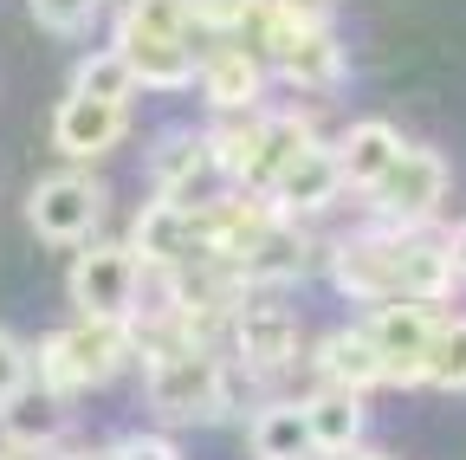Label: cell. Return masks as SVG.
Returning <instances> with one entry per match:
<instances>
[{
  "label": "cell",
  "mask_w": 466,
  "mask_h": 460,
  "mask_svg": "<svg viewBox=\"0 0 466 460\" xmlns=\"http://www.w3.org/2000/svg\"><path fill=\"white\" fill-rule=\"evenodd\" d=\"M337 285L363 305H395V299L441 305L453 285V260L447 247H428L415 234H363L337 253Z\"/></svg>",
  "instance_id": "obj_1"
},
{
  "label": "cell",
  "mask_w": 466,
  "mask_h": 460,
  "mask_svg": "<svg viewBox=\"0 0 466 460\" xmlns=\"http://www.w3.org/2000/svg\"><path fill=\"white\" fill-rule=\"evenodd\" d=\"M116 52L137 72V85H162L182 91L201 66H195V7L188 0H130L116 20Z\"/></svg>",
  "instance_id": "obj_2"
},
{
  "label": "cell",
  "mask_w": 466,
  "mask_h": 460,
  "mask_svg": "<svg viewBox=\"0 0 466 460\" xmlns=\"http://www.w3.org/2000/svg\"><path fill=\"white\" fill-rule=\"evenodd\" d=\"M130 357V324L116 318H85L72 331H52L39 343V389L52 395H78L104 376H116V363Z\"/></svg>",
  "instance_id": "obj_3"
},
{
  "label": "cell",
  "mask_w": 466,
  "mask_h": 460,
  "mask_svg": "<svg viewBox=\"0 0 466 460\" xmlns=\"http://www.w3.org/2000/svg\"><path fill=\"white\" fill-rule=\"evenodd\" d=\"M149 402H156L168 422H208V415H220V402H227L220 357L208 351V343H175V351H156L149 357Z\"/></svg>",
  "instance_id": "obj_4"
},
{
  "label": "cell",
  "mask_w": 466,
  "mask_h": 460,
  "mask_svg": "<svg viewBox=\"0 0 466 460\" xmlns=\"http://www.w3.org/2000/svg\"><path fill=\"white\" fill-rule=\"evenodd\" d=\"M441 324H447V318H441L434 305H421V299L376 305L370 324H363V337H370V351H376V363H382V383H421Z\"/></svg>",
  "instance_id": "obj_5"
},
{
  "label": "cell",
  "mask_w": 466,
  "mask_h": 460,
  "mask_svg": "<svg viewBox=\"0 0 466 460\" xmlns=\"http://www.w3.org/2000/svg\"><path fill=\"white\" fill-rule=\"evenodd\" d=\"M137 285H143V260L130 247H85L78 266H72V305L85 318H116V324H130L137 312Z\"/></svg>",
  "instance_id": "obj_6"
},
{
  "label": "cell",
  "mask_w": 466,
  "mask_h": 460,
  "mask_svg": "<svg viewBox=\"0 0 466 460\" xmlns=\"http://www.w3.org/2000/svg\"><path fill=\"white\" fill-rule=\"evenodd\" d=\"M370 195H376V214L389 227H415V220H428L447 201V162L434 149H401L395 169H389Z\"/></svg>",
  "instance_id": "obj_7"
},
{
  "label": "cell",
  "mask_w": 466,
  "mask_h": 460,
  "mask_svg": "<svg viewBox=\"0 0 466 460\" xmlns=\"http://www.w3.org/2000/svg\"><path fill=\"white\" fill-rule=\"evenodd\" d=\"M104 214V189L91 176H46L33 195H26V220H33V234L52 240V247H72L85 240L91 227Z\"/></svg>",
  "instance_id": "obj_8"
},
{
  "label": "cell",
  "mask_w": 466,
  "mask_h": 460,
  "mask_svg": "<svg viewBox=\"0 0 466 460\" xmlns=\"http://www.w3.org/2000/svg\"><path fill=\"white\" fill-rule=\"evenodd\" d=\"M130 130V104H104V97H66L52 110V143L58 156H72V162H91V156H110L116 143H124Z\"/></svg>",
  "instance_id": "obj_9"
},
{
  "label": "cell",
  "mask_w": 466,
  "mask_h": 460,
  "mask_svg": "<svg viewBox=\"0 0 466 460\" xmlns=\"http://www.w3.org/2000/svg\"><path fill=\"white\" fill-rule=\"evenodd\" d=\"M343 189V169H337V149L330 143H299L291 149V162L272 176V208L279 214H318L330 208V195Z\"/></svg>",
  "instance_id": "obj_10"
},
{
  "label": "cell",
  "mask_w": 466,
  "mask_h": 460,
  "mask_svg": "<svg viewBox=\"0 0 466 460\" xmlns=\"http://www.w3.org/2000/svg\"><path fill=\"white\" fill-rule=\"evenodd\" d=\"M253 20H259V14H253ZM259 39H266L272 66H279L291 85H337V72H343V52H337V39H330V33L259 20Z\"/></svg>",
  "instance_id": "obj_11"
},
{
  "label": "cell",
  "mask_w": 466,
  "mask_h": 460,
  "mask_svg": "<svg viewBox=\"0 0 466 460\" xmlns=\"http://www.w3.org/2000/svg\"><path fill=\"white\" fill-rule=\"evenodd\" d=\"M130 253H137V260H156V266L195 260V253H201V214H195L188 201L156 195V201L137 214V247H130Z\"/></svg>",
  "instance_id": "obj_12"
},
{
  "label": "cell",
  "mask_w": 466,
  "mask_h": 460,
  "mask_svg": "<svg viewBox=\"0 0 466 460\" xmlns=\"http://www.w3.org/2000/svg\"><path fill=\"white\" fill-rule=\"evenodd\" d=\"M401 149H408V143H401L389 124L363 118V124H350V130L337 137V169H343V182H350V189H376L389 169H395Z\"/></svg>",
  "instance_id": "obj_13"
},
{
  "label": "cell",
  "mask_w": 466,
  "mask_h": 460,
  "mask_svg": "<svg viewBox=\"0 0 466 460\" xmlns=\"http://www.w3.org/2000/svg\"><path fill=\"white\" fill-rule=\"evenodd\" d=\"M195 78H201V91H208L214 110H247V104H259V59H253L247 46L208 52V66H201Z\"/></svg>",
  "instance_id": "obj_14"
},
{
  "label": "cell",
  "mask_w": 466,
  "mask_h": 460,
  "mask_svg": "<svg viewBox=\"0 0 466 460\" xmlns=\"http://www.w3.org/2000/svg\"><path fill=\"white\" fill-rule=\"evenodd\" d=\"M233 343H240L247 363L279 370V363L291 357V343H299V324H291L285 312H272V305H247L240 318H233Z\"/></svg>",
  "instance_id": "obj_15"
},
{
  "label": "cell",
  "mask_w": 466,
  "mask_h": 460,
  "mask_svg": "<svg viewBox=\"0 0 466 460\" xmlns=\"http://www.w3.org/2000/svg\"><path fill=\"white\" fill-rule=\"evenodd\" d=\"M318 370H324L330 389H350V395H363V389L382 383V363H376V351H370L363 331H337V337H324Z\"/></svg>",
  "instance_id": "obj_16"
},
{
  "label": "cell",
  "mask_w": 466,
  "mask_h": 460,
  "mask_svg": "<svg viewBox=\"0 0 466 460\" xmlns=\"http://www.w3.org/2000/svg\"><path fill=\"white\" fill-rule=\"evenodd\" d=\"M305 422H311V441L318 454H350L363 434V395H350V389H324L305 402Z\"/></svg>",
  "instance_id": "obj_17"
},
{
  "label": "cell",
  "mask_w": 466,
  "mask_h": 460,
  "mask_svg": "<svg viewBox=\"0 0 466 460\" xmlns=\"http://www.w3.org/2000/svg\"><path fill=\"white\" fill-rule=\"evenodd\" d=\"M253 454H259V460H311V454H318L311 422H305L299 402H279V409H266V415L253 422Z\"/></svg>",
  "instance_id": "obj_18"
},
{
  "label": "cell",
  "mask_w": 466,
  "mask_h": 460,
  "mask_svg": "<svg viewBox=\"0 0 466 460\" xmlns=\"http://www.w3.org/2000/svg\"><path fill=\"white\" fill-rule=\"evenodd\" d=\"M149 169H156V189H162L168 201H182V195H188V182L201 176V169H214V143H201V137H188V130H182V137H168V143L156 149V162H149Z\"/></svg>",
  "instance_id": "obj_19"
},
{
  "label": "cell",
  "mask_w": 466,
  "mask_h": 460,
  "mask_svg": "<svg viewBox=\"0 0 466 460\" xmlns=\"http://www.w3.org/2000/svg\"><path fill=\"white\" fill-rule=\"evenodd\" d=\"M299 266H305V240H299V227H285V214L266 220V234L240 260V272H253V279H291Z\"/></svg>",
  "instance_id": "obj_20"
},
{
  "label": "cell",
  "mask_w": 466,
  "mask_h": 460,
  "mask_svg": "<svg viewBox=\"0 0 466 460\" xmlns=\"http://www.w3.org/2000/svg\"><path fill=\"white\" fill-rule=\"evenodd\" d=\"M0 428H7V441L14 447H46L52 434H58V395L52 389H20L7 409H0Z\"/></svg>",
  "instance_id": "obj_21"
},
{
  "label": "cell",
  "mask_w": 466,
  "mask_h": 460,
  "mask_svg": "<svg viewBox=\"0 0 466 460\" xmlns=\"http://www.w3.org/2000/svg\"><path fill=\"white\" fill-rule=\"evenodd\" d=\"M72 91L78 97H104V104H130V91H137V72L124 66V52H91V59L78 66V78H72Z\"/></svg>",
  "instance_id": "obj_22"
},
{
  "label": "cell",
  "mask_w": 466,
  "mask_h": 460,
  "mask_svg": "<svg viewBox=\"0 0 466 460\" xmlns=\"http://www.w3.org/2000/svg\"><path fill=\"white\" fill-rule=\"evenodd\" d=\"M421 383H434V389H466V324H441Z\"/></svg>",
  "instance_id": "obj_23"
},
{
  "label": "cell",
  "mask_w": 466,
  "mask_h": 460,
  "mask_svg": "<svg viewBox=\"0 0 466 460\" xmlns=\"http://www.w3.org/2000/svg\"><path fill=\"white\" fill-rule=\"evenodd\" d=\"M330 7L337 0H266L259 20H279V26H311V33H330Z\"/></svg>",
  "instance_id": "obj_24"
},
{
  "label": "cell",
  "mask_w": 466,
  "mask_h": 460,
  "mask_svg": "<svg viewBox=\"0 0 466 460\" xmlns=\"http://www.w3.org/2000/svg\"><path fill=\"white\" fill-rule=\"evenodd\" d=\"M26 383H33V357H26V343L0 331V409H7V402H14Z\"/></svg>",
  "instance_id": "obj_25"
},
{
  "label": "cell",
  "mask_w": 466,
  "mask_h": 460,
  "mask_svg": "<svg viewBox=\"0 0 466 460\" xmlns=\"http://www.w3.org/2000/svg\"><path fill=\"white\" fill-rule=\"evenodd\" d=\"M33 20L46 33H85L91 26V0H33Z\"/></svg>",
  "instance_id": "obj_26"
},
{
  "label": "cell",
  "mask_w": 466,
  "mask_h": 460,
  "mask_svg": "<svg viewBox=\"0 0 466 460\" xmlns=\"http://www.w3.org/2000/svg\"><path fill=\"white\" fill-rule=\"evenodd\" d=\"M116 460H175V447H168V441H156V434H137V441L116 447Z\"/></svg>",
  "instance_id": "obj_27"
},
{
  "label": "cell",
  "mask_w": 466,
  "mask_h": 460,
  "mask_svg": "<svg viewBox=\"0 0 466 460\" xmlns=\"http://www.w3.org/2000/svg\"><path fill=\"white\" fill-rule=\"evenodd\" d=\"M447 260H453V272H466V220L453 227V240H447Z\"/></svg>",
  "instance_id": "obj_28"
},
{
  "label": "cell",
  "mask_w": 466,
  "mask_h": 460,
  "mask_svg": "<svg viewBox=\"0 0 466 460\" xmlns=\"http://www.w3.org/2000/svg\"><path fill=\"white\" fill-rule=\"evenodd\" d=\"M0 460H39V447H14V441H7V447H0Z\"/></svg>",
  "instance_id": "obj_29"
},
{
  "label": "cell",
  "mask_w": 466,
  "mask_h": 460,
  "mask_svg": "<svg viewBox=\"0 0 466 460\" xmlns=\"http://www.w3.org/2000/svg\"><path fill=\"white\" fill-rule=\"evenodd\" d=\"M337 460H382V454H357V447H350V454H337Z\"/></svg>",
  "instance_id": "obj_30"
},
{
  "label": "cell",
  "mask_w": 466,
  "mask_h": 460,
  "mask_svg": "<svg viewBox=\"0 0 466 460\" xmlns=\"http://www.w3.org/2000/svg\"><path fill=\"white\" fill-rule=\"evenodd\" d=\"M78 460H116V447H110V454H78Z\"/></svg>",
  "instance_id": "obj_31"
}]
</instances>
